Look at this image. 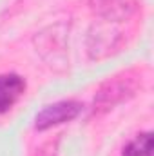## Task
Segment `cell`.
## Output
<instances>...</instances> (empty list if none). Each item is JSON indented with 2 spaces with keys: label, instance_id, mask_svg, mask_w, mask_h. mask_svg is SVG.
<instances>
[{
  "label": "cell",
  "instance_id": "obj_5",
  "mask_svg": "<svg viewBox=\"0 0 154 156\" xmlns=\"http://www.w3.org/2000/svg\"><path fill=\"white\" fill-rule=\"evenodd\" d=\"M127 0H98V13L109 16V18H116V16H125L129 13Z\"/></svg>",
  "mask_w": 154,
  "mask_h": 156
},
{
  "label": "cell",
  "instance_id": "obj_4",
  "mask_svg": "<svg viewBox=\"0 0 154 156\" xmlns=\"http://www.w3.org/2000/svg\"><path fill=\"white\" fill-rule=\"evenodd\" d=\"M121 156H152V134L149 131L136 134L123 147Z\"/></svg>",
  "mask_w": 154,
  "mask_h": 156
},
{
  "label": "cell",
  "instance_id": "obj_2",
  "mask_svg": "<svg viewBox=\"0 0 154 156\" xmlns=\"http://www.w3.org/2000/svg\"><path fill=\"white\" fill-rule=\"evenodd\" d=\"M82 113V104L75 100H62L56 104H51L44 107L35 118V127L38 131H45L51 127H56L60 123H67L75 120Z\"/></svg>",
  "mask_w": 154,
  "mask_h": 156
},
{
  "label": "cell",
  "instance_id": "obj_3",
  "mask_svg": "<svg viewBox=\"0 0 154 156\" xmlns=\"http://www.w3.org/2000/svg\"><path fill=\"white\" fill-rule=\"evenodd\" d=\"M26 91V80L16 73L0 75V115L11 111Z\"/></svg>",
  "mask_w": 154,
  "mask_h": 156
},
{
  "label": "cell",
  "instance_id": "obj_1",
  "mask_svg": "<svg viewBox=\"0 0 154 156\" xmlns=\"http://www.w3.org/2000/svg\"><path fill=\"white\" fill-rule=\"evenodd\" d=\"M136 91V83L134 80L129 76L123 78H113L109 80L107 83H103L94 98V107L98 111H107V109H113L114 105L125 102L127 98H131Z\"/></svg>",
  "mask_w": 154,
  "mask_h": 156
}]
</instances>
